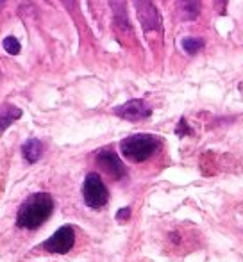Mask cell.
<instances>
[{
  "mask_svg": "<svg viewBox=\"0 0 243 262\" xmlns=\"http://www.w3.org/2000/svg\"><path fill=\"white\" fill-rule=\"evenodd\" d=\"M54 210V198L49 193H34L20 205L16 225L25 230H36L50 217Z\"/></svg>",
  "mask_w": 243,
  "mask_h": 262,
  "instance_id": "1",
  "label": "cell"
},
{
  "mask_svg": "<svg viewBox=\"0 0 243 262\" xmlns=\"http://www.w3.org/2000/svg\"><path fill=\"white\" fill-rule=\"evenodd\" d=\"M161 141L152 134H134L121 139L120 152L131 162H145L156 154Z\"/></svg>",
  "mask_w": 243,
  "mask_h": 262,
  "instance_id": "2",
  "label": "cell"
},
{
  "mask_svg": "<svg viewBox=\"0 0 243 262\" xmlns=\"http://www.w3.org/2000/svg\"><path fill=\"white\" fill-rule=\"evenodd\" d=\"M83 198L84 204L90 209H102L109 200V191L106 184L102 182L100 175L95 171L88 173L83 184Z\"/></svg>",
  "mask_w": 243,
  "mask_h": 262,
  "instance_id": "3",
  "label": "cell"
},
{
  "mask_svg": "<svg viewBox=\"0 0 243 262\" xmlns=\"http://www.w3.org/2000/svg\"><path fill=\"white\" fill-rule=\"evenodd\" d=\"M136 14L143 27V32L149 34H159L161 32V16L156 4L152 0H134Z\"/></svg>",
  "mask_w": 243,
  "mask_h": 262,
  "instance_id": "4",
  "label": "cell"
},
{
  "mask_svg": "<svg viewBox=\"0 0 243 262\" xmlns=\"http://www.w3.org/2000/svg\"><path fill=\"white\" fill-rule=\"evenodd\" d=\"M73 245H75V230L70 225H65V227L57 228L42 246L49 253L65 255V253H68L73 248Z\"/></svg>",
  "mask_w": 243,
  "mask_h": 262,
  "instance_id": "5",
  "label": "cell"
},
{
  "mask_svg": "<svg viewBox=\"0 0 243 262\" xmlns=\"http://www.w3.org/2000/svg\"><path fill=\"white\" fill-rule=\"evenodd\" d=\"M97 164L113 180H121L127 175V169H125L124 162L120 161V157L113 150H100L97 154Z\"/></svg>",
  "mask_w": 243,
  "mask_h": 262,
  "instance_id": "6",
  "label": "cell"
},
{
  "mask_svg": "<svg viewBox=\"0 0 243 262\" xmlns=\"http://www.w3.org/2000/svg\"><path fill=\"white\" fill-rule=\"evenodd\" d=\"M115 114L127 121H141L152 114V109L143 100H129L124 105L116 107Z\"/></svg>",
  "mask_w": 243,
  "mask_h": 262,
  "instance_id": "7",
  "label": "cell"
},
{
  "mask_svg": "<svg viewBox=\"0 0 243 262\" xmlns=\"http://www.w3.org/2000/svg\"><path fill=\"white\" fill-rule=\"evenodd\" d=\"M22 154H24V159L27 162H38L39 157L43 156V143L39 139H29L24 146H22Z\"/></svg>",
  "mask_w": 243,
  "mask_h": 262,
  "instance_id": "8",
  "label": "cell"
},
{
  "mask_svg": "<svg viewBox=\"0 0 243 262\" xmlns=\"http://www.w3.org/2000/svg\"><path fill=\"white\" fill-rule=\"evenodd\" d=\"M22 116V111L18 107L11 105V104H4L0 105V132L6 130L11 123L18 120Z\"/></svg>",
  "mask_w": 243,
  "mask_h": 262,
  "instance_id": "9",
  "label": "cell"
},
{
  "mask_svg": "<svg viewBox=\"0 0 243 262\" xmlns=\"http://www.w3.org/2000/svg\"><path fill=\"white\" fill-rule=\"evenodd\" d=\"M184 20H195L200 14V0H177Z\"/></svg>",
  "mask_w": 243,
  "mask_h": 262,
  "instance_id": "10",
  "label": "cell"
},
{
  "mask_svg": "<svg viewBox=\"0 0 243 262\" xmlns=\"http://www.w3.org/2000/svg\"><path fill=\"white\" fill-rule=\"evenodd\" d=\"M181 47L186 54L193 55V54H197L202 47H204V41H202L200 38H190V36H186V38H183Z\"/></svg>",
  "mask_w": 243,
  "mask_h": 262,
  "instance_id": "11",
  "label": "cell"
},
{
  "mask_svg": "<svg viewBox=\"0 0 243 262\" xmlns=\"http://www.w3.org/2000/svg\"><path fill=\"white\" fill-rule=\"evenodd\" d=\"M4 50L11 55H16L20 52V43H18V39L13 38V36H7V38L4 39Z\"/></svg>",
  "mask_w": 243,
  "mask_h": 262,
  "instance_id": "12",
  "label": "cell"
},
{
  "mask_svg": "<svg viewBox=\"0 0 243 262\" xmlns=\"http://www.w3.org/2000/svg\"><path fill=\"white\" fill-rule=\"evenodd\" d=\"M175 132H177V136H190L191 134V128L186 125V120H184V118H181V121H179Z\"/></svg>",
  "mask_w": 243,
  "mask_h": 262,
  "instance_id": "13",
  "label": "cell"
},
{
  "mask_svg": "<svg viewBox=\"0 0 243 262\" xmlns=\"http://www.w3.org/2000/svg\"><path fill=\"white\" fill-rule=\"evenodd\" d=\"M129 217H131V207H124L116 212V220L118 221H127Z\"/></svg>",
  "mask_w": 243,
  "mask_h": 262,
  "instance_id": "14",
  "label": "cell"
},
{
  "mask_svg": "<svg viewBox=\"0 0 243 262\" xmlns=\"http://www.w3.org/2000/svg\"><path fill=\"white\" fill-rule=\"evenodd\" d=\"M2 4H4V0H0V6H2Z\"/></svg>",
  "mask_w": 243,
  "mask_h": 262,
  "instance_id": "15",
  "label": "cell"
},
{
  "mask_svg": "<svg viewBox=\"0 0 243 262\" xmlns=\"http://www.w3.org/2000/svg\"><path fill=\"white\" fill-rule=\"evenodd\" d=\"M216 2H218V0H216ZM222 2H226V0H222Z\"/></svg>",
  "mask_w": 243,
  "mask_h": 262,
  "instance_id": "16",
  "label": "cell"
}]
</instances>
